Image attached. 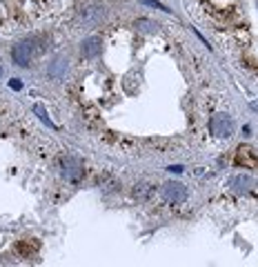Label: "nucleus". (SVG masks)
Wrapping results in <instances>:
<instances>
[{
    "mask_svg": "<svg viewBox=\"0 0 258 267\" xmlns=\"http://www.w3.org/2000/svg\"><path fill=\"white\" fill-rule=\"evenodd\" d=\"M209 131L218 138H227L234 134V120L229 114H214L209 120Z\"/></svg>",
    "mask_w": 258,
    "mask_h": 267,
    "instance_id": "f257e3e1",
    "label": "nucleus"
},
{
    "mask_svg": "<svg viewBox=\"0 0 258 267\" xmlns=\"http://www.w3.org/2000/svg\"><path fill=\"white\" fill-rule=\"evenodd\" d=\"M162 198L167 200V203H174V205H181L187 200V187L183 185V183H165L162 185Z\"/></svg>",
    "mask_w": 258,
    "mask_h": 267,
    "instance_id": "f03ea898",
    "label": "nucleus"
},
{
    "mask_svg": "<svg viewBox=\"0 0 258 267\" xmlns=\"http://www.w3.org/2000/svg\"><path fill=\"white\" fill-rule=\"evenodd\" d=\"M60 167H63V176L67 178V181H80L82 178V171H85V167H82V163L78 158H74V156H67V158H63V163H60Z\"/></svg>",
    "mask_w": 258,
    "mask_h": 267,
    "instance_id": "7ed1b4c3",
    "label": "nucleus"
},
{
    "mask_svg": "<svg viewBox=\"0 0 258 267\" xmlns=\"http://www.w3.org/2000/svg\"><path fill=\"white\" fill-rule=\"evenodd\" d=\"M256 185V181L251 176H245V174H238V176H232L227 181V187L232 189L234 194H245V192H249L251 187Z\"/></svg>",
    "mask_w": 258,
    "mask_h": 267,
    "instance_id": "20e7f679",
    "label": "nucleus"
},
{
    "mask_svg": "<svg viewBox=\"0 0 258 267\" xmlns=\"http://www.w3.org/2000/svg\"><path fill=\"white\" fill-rule=\"evenodd\" d=\"M11 56H14V63L20 65V67H27L31 63V45L29 42H20L14 47V52H11Z\"/></svg>",
    "mask_w": 258,
    "mask_h": 267,
    "instance_id": "39448f33",
    "label": "nucleus"
},
{
    "mask_svg": "<svg viewBox=\"0 0 258 267\" xmlns=\"http://www.w3.org/2000/svg\"><path fill=\"white\" fill-rule=\"evenodd\" d=\"M100 49H103V40L100 38H87V40H82V56L85 58H96L100 54Z\"/></svg>",
    "mask_w": 258,
    "mask_h": 267,
    "instance_id": "423d86ee",
    "label": "nucleus"
},
{
    "mask_svg": "<svg viewBox=\"0 0 258 267\" xmlns=\"http://www.w3.org/2000/svg\"><path fill=\"white\" fill-rule=\"evenodd\" d=\"M236 165H245V167L258 165V156H256V152H254V149H249V147H238Z\"/></svg>",
    "mask_w": 258,
    "mask_h": 267,
    "instance_id": "0eeeda50",
    "label": "nucleus"
},
{
    "mask_svg": "<svg viewBox=\"0 0 258 267\" xmlns=\"http://www.w3.org/2000/svg\"><path fill=\"white\" fill-rule=\"evenodd\" d=\"M65 69H67V60L65 58H56L52 63V67H49V76L58 80V78L65 76Z\"/></svg>",
    "mask_w": 258,
    "mask_h": 267,
    "instance_id": "6e6552de",
    "label": "nucleus"
},
{
    "mask_svg": "<svg viewBox=\"0 0 258 267\" xmlns=\"http://www.w3.org/2000/svg\"><path fill=\"white\" fill-rule=\"evenodd\" d=\"M136 29H138V31H145V33H156V31H158V25H156L154 20L138 18V20H136Z\"/></svg>",
    "mask_w": 258,
    "mask_h": 267,
    "instance_id": "1a4fd4ad",
    "label": "nucleus"
},
{
    "mask_svg": "<svg viewBox=\"0 0 258 267\" xmlns=\"http://www.w3.org/2000/svg\"><path fill=\"white\" fill-rule=\"evenodd\" d=\"M105 16V11L100 7H87L85 11H82V18H85V22H96Z\"/></svg>",
    "mask_w": 258,
    "mask_h": 267,
    "instance_id": "9d476101",
    "label": "nucleus"
},
{
    "mask_svg": "<svg viewBox=\"0 0 258 267\" xmlns=\"http://www.w3.org/2000/svg\"><path fill=\"white\" fill-rule=\"evenodd\" d=\"M33 109H36V114H38V116H40V120L45 122V125H49V127H54V125H52V120H49V118H47V114H45V109L40 107V105H36V107H33Z\"/></svg>",
    "mask_w": 258,
    "mask_h": 267,
    "instance_id": "9b49d317",
    "label": "nucleus"
},
{
    "mask_svg": "<svg viewBox=\"0 0 258 267\" xmlns=\"http://www.w3.org/2000/svg\"><path fill=\"white\" fill-rule=\"evenodd\" d=\"M140 3L149 5V7H156V9H160V11H171V9H167L162 3H158V0H140Z\"/></svg>",
    "mask_w": 258,
    "mask_h": 267,
    "instance_id": "f8f14e48",
    "label": "nucleus"
},
{
    "mask_svg": "<svg viewBox=\"0 0 258 267\" xmlns=\"http://www.w3.org/2000/svg\"><path fill=\"white\" fill-rule=\"evenodd\" d=\"M169 171H171V174H181L183 167H181V165H171V167H169Z\"/></svg>",
    "mask_w": 258,
    "mask_h": 267,
    "instance_id": "ddd939ff",
    "label": "nucleus"
},
{
    "mask_svg": "<svg viewBox=\"0 0 258 267\" xmlns=\"http://www.w3.org/2000/svg\"><path fill=\"white\" fill-rule=\"evenodd\" d=\"M9 85H11V89H20V87H22V85H20V82H18V80H11V82H9Z\"/></svg>",
    "mask_w": 258,
    "mask_h": 267,
    "instance_id": "4468645a",
    "label": "nucleus"
},
{
    "mask_svg": "<svg viewBox=\"0 0 258 267\" xmlns=\"http://www.w3.org/2000/svg\"><path fill=\"white\" fill-rule=\"evenodd\" d=\"M0 76H3V69H0Z\"/></svg>",
    "mask_w": 258,
    "mask_h": 267,
    "instance_id": "2eb2a0df",
    "label": "nucleus"
}]
</instances>
